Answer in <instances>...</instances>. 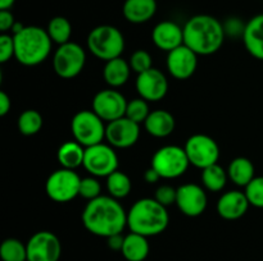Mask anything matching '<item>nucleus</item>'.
<instances>
[{"instance_id": "obj_1", "label": "nucleus", "mask_w": 263, "mask_h": 261, "mask_svg": "<svg viewBox=\"0 0 263 261\" xmlns=\"http://www.w3.org/2000/svg\"><path fill=\"white\" fill-rule=\"evenodd\" d=\"M81 219L87 232L103 238L120 234L127 227V212L112 196H99L87 202Z\"/></svg>"}, {"instance_id": "obj_2", "label": "nucleus", "mask_w": 263, "mask_h": 261, "mask_svg": "<svg viewBox=\"0 0 263 261\" xmlns=\"http://www.w3.org/2000/svg\"><path fill=\"white\" fill-rule=\"evenodd\" d=\"M184 45L197 55L217 53L225 41L223 23L208 14H197L186 20L184 27Z\"/></svg>"}, {"instance_id": "obj_3", "label": "nucleus", "mask_w": 263, "mask_h": 261, "mask_svg": "<svg viewBox=\"0 0 263 261\" xmlns=\"http://www.w3.org/2000/svg\"><path fill=\"white\" fill-rule=\"evenodd\" d=\"M170 224L167 207L156 199H140L127 212V227L130 232L144 237H153L163 233Z\"/></svg>"}, {"instance_id": "obj_4", "label": "nucleus", "mask_w": 263, "mask_h": 261, "mask_svg": "<svg viewBox=\"0 0 263 261\" xmlns=\"http://www.w3.org/2000/svg\"><path fill=\"white\" fill-rule=\"evenodd\" d=\"M14 38V58L26 67H35L48 59L51 51V38L48 31L39 26H25Z\"/></svg>"}, {"instance_id": "obj_5", "label": "nucleus", "mask_w": 263, "mask_h": 261, "mask_svg": "<svg viewBox=\"0 0 263 261\" xmlns=\"http://www.w3.org/2000/svg\"><path fill=\"white\" fill-rule=\"evenodd\" d=\"M87 49L100 60L120 58L125 50V36L117 27L100 25L92 28L87 35Z\"/></svg>"}, {"instance_id": "obj_6", "label": "nucleus", "mask_w": 263, "mask_h": 261, "mask_svg": "<svg viewBox=\"0 0 263 261\" xmlns=\"http://www.w3.org/2000/svg\"><path fill=\"white\" fill-rule=\"evenodd\" d=\"M190 161L184 147L167 145L158 148L152 158L151 166L164 179L179 178L186 173Z\"/></svg>"}, {"instance_id": "obj_7", "label": "nucleus", "mask_w": 263, "mask_h": 261, "mask_svg": "<svg viewBox=\"0 0 263 261\" xmlns=\"http://www.w3.org/2000/svg\"><path fill=\"white\" fill-rule=\"evenodd\" d=\"M104 120L92 110H81L76 113L71 120V130L74 141L84 147L103 142L105 138Z\"/></svg>"}, {"instance_id": "obj_8", "label": "nucleus", "mask_w": 263, "mask_h": 261, "mask_svg": "<svg viewBox=\"0 0 263 261\" xmlns=\"http://www.w3.org/2000/svg\"><path fill=\"white\" fill-rule=\"evenodd\" d=\"M81 178L72 169L61 168L48 177L45 192L50 200L55 202H69L80 194Z\"/></svg>"}, {"instance_id": "obj_9", "label": "nucleus", "mask_w": 263, "mask_h": 261, "mask_svg": "<svg viewBox=\"0 0 263 261\" xmlns=\"http://www.w3.org/2000/svg\"><path fill=\"white\" fill-rule=\"evenodd\" d=\"M86 63V53L77 42L59 45L53 55V68L61 78L71 79L84 71Z\"/></svg>"}, {"instance_id": "obj_10", "label": "nucleus", "mask_w": 263, "mask_h": 261, "mask_svg": "<svg viewBox=\"0 0 263 261\" xmlns=\"http://www.w3.org/2000/svg\"><path fill=\"white\" fill-rule=\"evenodd\" d=\"M82 166L92 177H105L107 178L108 176L118 170L117 153L109 143L100 142L85 147Z\"/></svg>"}, {"instance_id": "obj_11", "label": "nucleus", "mask_w": 263, "mask_h": 261, "mask_svg": "<svg viewBox=\"0 0 263 261\" xmlns=\"http://www.w3.org/2000/svg\"><path fill=\"white\" fill-rule=\"evenodd\" d=\"M184 148L190 165H194L199 169L217 164L220 159V147L217 142L211 136L203 133L190 136Z\"/></svg>"}, {"instance_id": "obj_12", "label": "nucleus", "mask_w": 263, "mask_h": 261, "mask_svg": "<svg viewBox=\"0 0 263 261\" xmlns=\"http://www.w3.org/2000/svg\"><path fill=\"white\" fill-rule=\"evenodd\" d=\"M27 246V261H59L62 243L58 235L49 230H40L31 235Z\"/></svg>"}, {"instance_id": "obj_13", "label": "nucleus", "mask_w": 263, "mask_h": 261, "mask_svg": "<svg viewBox=\"0 0 263 261\" xmlns=\"http://www.w3.org/2000/svg\"><path fill=\"white\" fill-rule=\"evenodd\" d=\"M127 102L126 97L117 90H102L92 99V112L104 122L109 123L125 117Z\"/></svg>"}, {"instance_id": "obj_14", "label": "nucleus", "mask_w": 263, "mask_h": 261, "mask_svg": "<svg viewBox=\"0 0 263 261\" xmlns=\"http://www.w3.org/2000/svg\"><path fill=\"white\" fill-rule=\"evenodd\" d=\"M176 205L180 211L190 217L202 215L208 205L204 187L195 183H185L177 188Z\"/></svg>"}, {"instance_id": "obj_15", "label": "nucleus", "mask_w": 263, "mask_h": 261, "mask_svg": "<svg viewBox=\"0 0 263 261\" xmlns=\"http://www.w3.org/2000/svg\"><path fill=\"white\" fill-rule=\"evenodd\" d=\"M140 137V124L127 117L109 122L105 127V140L115 148H128Z\"/></svg>"}, {"instance_id": "obj_16", "label": "nucleus", "mask_w": 263, "mask_h": 261, "mask_svg": "<svg viewBox=\"0 0 263 261\" xmlns=\"http://www.w3.org/2000/svg\"><path fill=\"white\" fill-rule=\"evenodd\" d=\"M136 90L141 99L146 101L156 102L163 99L168 92V81L162 71L151 68L143 73L138 74Z\"/></svg>"}, {"instance_id": "obj_17", "label": "nucleus", "mask_w": 263, "mask_h": 261, "mask_svg": "<svg viewBox=\"0 0 263 261\" xmlns=\"http://www.w3.org/2000/svg\"><path fill=\"white\" fill-rule=\"evenodd\" d=\"M167 69L174 78L184 81L195 73L198 67V55L187 48L181 45L167 55Z\"/></svg>"}, {"instance_id": "obj_18", "label": "nucleus", "mask_w": 263, "mask_h": 261, "mask_svg": "<svg viewBox=\"0 0 263 261\" xmlns=\"http://www.w3.org/2000/svg\"><path fill=\"white\" fill-rule=\"evenodd\" d=\"M152 40L159 50L170 53L184 45V28L174 20H162L152 31Z\"/></svg>"}, {"instance_id": "obj_19", "label": "nucleus", "mask_w": 263, "mask_h": 261, "mask_svg": "<svg viewBox=\"0 0 263 261\" xmlns=\"http://www.w3.org/2000/svg\"><path fill=\"white\" fill-rule=\"evenodd\" d=\"M249 206L246 192L233 189L221 194L217 201V212L225 220H238L247 214Z\"/></svg>"}, {"instance_id": "obj_20", "label": "nucleus", "mask_w": 263, "mask_h": 261, "mask_svg": "<svg viewBox=\"0 0 263 261\" xmlns=\"http://www.w3.org/2000/svg\"><path fill=\"white\" fill-rule=\"evenodd\" d=\"M241 38L247 51L253 58L263 60V13L254 15L247 22Z\"/></svg>"}, {"instance_id": "obj_21", "label": "nucleus", "mask_w": 263, "mask_h": 261, "mask_svg": "<svg viewBox=\"0 0 263 261\" xmlns=\"http://www.w3.org/2000/svg\"><path fill=\"white\" fill-rule=\"evenodd\" d=\"M122 13L130 23L141 25L154 17L157 13V0H125Z\"/></svg>"}, {"instance_id": "obj_22", "label": "nucleus", "mask_w": 263, "mask_h": 261, "mask_svg": "<svg viewBox=\"0 0 263 261\" xmlns=\"http://www.w3.org/2000/svg\"><path fill=\"white\" fill-rule=\"evenodd\" d=\"M146 132L157 138H164L172 135L176 128V120L170 112L163 109L151 112L146 120L144 122Z\"/></svg>"}, {"instance_id": "obj_23", "label": "nucleus", "mask_w": 263, "mask_h": 261, "mask_svg": "<svg viewBox=\"0 0 263 261\" xmlns=\"http://www.w3.org/2000/svg\"><path fill=\"white\" fill-rule=\"evenodd\" d=\"M131 67L130 63L120 58L112 59V60L105 61L104 69H103V78L105 83L112 89L123 86L130 78Z\"/></svg>"}, {"instance_id": "obj_24", "label": "nucleus", "mask_w": 263, "mask_h": 261, "mask_svg": "<svg viewBox=\"0 0 263 261\" xmlns=\"http://www.w3.org/2000/svg\"><path fill=\"white\" fill-rule=\"evenodd\" d=\"M151 246L148 237L138 234V233H128L125 235L121 253L126 261H144L149 255Z\"/></svg>"}, {"instance_id": "obj_25", "label": "nucleus", "mask_w": 263, "mask_h": 261, "mask_svg": "<svg viewBox=\"0 0 263 261\" xmlns=\"http://www.w3.org/2000/svg\"><path fill=\"white\" fill-rule=\"evenodd\" d=\"M229 179L239 187H247L254 178V165L248 158L239 156L231 160L228 168Z\"/></svg>"}, {"instance_id": "obj_26", "label": "nucleus", "mask_w": 263, "mask_h": 261, "mask_svg": "<svg viewBox=\"0 0 263 261\" xmlns=\"http://www.w3.org/2000/svg\"><path fill=\"white\" fill-rule=\"evenodd\" d=\"M85 147L77 141H68L61 145L57 153L59 164L62 168L66 169H77L84 164Z\"/></svg>"}, {"instance_id": "obj_27", "label": "nucleus", "mask_w": 263, "mask_h": 261, "mask_svg": "<svg viewBox=\"0 0 263 261\" xmlns=\"http://www.w3.org/2000/svg\"><path fill=\"white\" fill-rule=\"evenodd\" d=\"M202 184L205 189L211 192H220L225 188L226 182H228L229 176L228 171L218 164L207 166L202 169Z\"/></svg>"}, {"instance_id": "obj_28", "label": "nucleus", "mask_w": 263, "mask_h": 261, "mask_svg": "<svg viewBox=\"0 0 263 261\" xmlns=\"http://www.w3.org/2000/svg\"><path fill=\"white\" fill-rule=\"evenodd\" d=\"M46 31L53 42L63 45V44L69 42L72 35V25L66 17L57 15L49 20Z\"/></svg>"}, {"instance_id": "obj_29", "label": "nucleus", "mask_w": 263, "mask_h": 261, "mask_svg": "<svg viewBox=\"0 0 263 261\" xmlns=\"http://www.w3.org/2000/svg\"><path fill=\"white\" fill-rule=\"evenodd\" d=\"M133 183H131L130 177L126 173L120 170H116L110 176L107 177V189L109 196L115 199H125L130 194Z\"/></svg>"}, {"instance_id": "obj_30", "label": "nucleus", "mask_w": 263, "mask_h": 261, "mask_svg": "<svg viewBox=\"0 0 263 261\" xmlns=\"http://www.w3.org/2000/svg\"><path fill=\"white\" fill-rule=\"evenodd\" d=\"M3 261H27V246L17 238H7L0 245Z\"/></svg>"}, {"instance_id": "obj_31", "label": "nucleus", "mask_w": 263, "mask_h": 261, "mask_svg": "<svg viewBox=\"0 0 263 261\" xmlns=\"http://www.w3.org/2000/svg\"><path fill=\"white\" fill-rule=\"evenodd\" d=\"M43 115L37 110L27 109L18 117V130L23 136H33L40 132V129L43 128Z\"/></svg>"}, {"instance_id": "obj_32", "label": "nucleus", "mask_w": 263, "mask_h": 261, "mask_svg": "<svg viewBox=\"0 0 263 261\" xmlns=\"http://www.w3.org/2000/svg\"><path fill=\"white\" fill-rule=\"evenodd\" d=\"M149 114H151V112H149V105L146 100L138 97V99H133L131 101L127 102L125 117L134 120L138 124L145 122Z\"/></svg>"}, {"instance_id": "obj_33", "label": "nucleus", "mask_w": 263, "mask_h": 261, "mask_svg": "<svg viewBox=\"0 0 263 261\" xmlns=\"http://www.w3.org/2000/svg\"><path fill=\"white\" fill-rule=\"evenodd\" d=\"M244 192L252 206L263 209V176L254 177Z\"/></svg>"}, {"instance_id": "obj_34", "label": "nucleus", "mask_w": 263, "mask_h": 261, "mask_svg": "<svg viewBox=\"0 0 263 261\" xmlns=\"http://www.w3.org/2000/svg\"><path fill=\"white\" fill-rule=\"evenodd\" d=\"M102 184L97 179V177H85L81 178V183H80V194L82 199L91 201V200L97 199V197L102 196Z\"/></svg>"}, {"instance_id": "obj_35", "label": "nucleus", "mask_w": 263, "mask_h": 261, "mask_svg": "<svg viewBox=\"0 0 263 261\" xmlns=\"http://www.w3.org/2000/svg\"><path fill=\"white\" fill-rule=\"evenodd\" d=\"M128 63H130L131 71H134L138 74L153 68V61H152L151 54L145 50H136L135 53H133Z\"/></svg>"}, {"instance_id": "obj_36", "label": "nucleus", "mask_w": 263, "mask_h": 261, "mask_svg": "<svg viewBox=\"0 0 263 261\" xmlns=\"http://www.w3.org/2000/svg\"><path fill=\"white\" fill-rule=\"evenodd\" d=\"M176 196L177 188H174V187L168 186V184H162V186H159L156 189V193H154V199L166 207L176 204Z\"/></svg>"}, {"instance_id": "obj_37", "label": "nucleus", "mask_w": 263, "mask_h": 261, "mask_svg": "<svg viewBox=\"0 0 263 261\" xmlns=\"http://www.w3.org/2000/svg\"><path fill=\"white\" fill-rule=\"evenodd\" d=\"M14 58V38L9 33L0 35V63H7Z\"/></svg>"}, {"instance_id": "obj_38", "label": "nucleus", "mask_w": 263, "mask_h": 261, "mask_svg": "<svg viewBox=\"0 0 263 261\" xmlns=\"http://www.w3.org/2000/svg\"><path fill=\"white\" fill-rule=\"evenodd\" d=\"M246 25L240 18L231 17L223 23V30H225L226 36H230V37H234V36H240L243 37L244 30H246Z\"/></svg>"}, {"instance_id": "obj_39", "label": "nucleus", "mask_w": 263, "mask_h": 261, "mask_svg": "<svg viewBox=\"0 0 263 261\" xmlns=\"http://www.w3.org/2000/svg\"><path fill=\"white\" fill-rule=\"evenodd\" d=\"M14 25L15 19L12 12L10 10H0V31H2V33H7L8 31H12Z\"/></svg>"}, {"instance_id": "obj_40", "label": "nucleus", "mask_w": 263, "mask_h": 261, "mask_svg": "<svg viewBox=\"0 0 263 261\" xmlns=\"http://www.w3.org/2000/svg\"><path fill=\"white\" fill-rule=\"evenodd\" d=\"M123 241H125V237L122 235V233L120 234H115V235H110V237L107 238V245L110 250L113 251H120L122 250V246H123Z\"/></svg>"}, {"instance_id": "obj_41", "label": "nucleus", "mask_w": 263, "mask_h": 261, "mask_svg": "<svg viewBox=\"0 0 263 261\" xmlns=\"http://www.w3.org/2000/svg\"><path fill=\"white\" fill-rule=\"evenodd\" d=\"M12 107V101L7 92L0 91V117H5Z\"/></svg>"}, {"instance_id": "obj_42", "label": "nucleus", "mask_w": 263, "mask_h": 261, "mask_svg": "<svg viewBox=\"0 0 263 261\" xmlns=\"http://www.w3.org/2000/svg\"><path fill=\"white\" fill-rule=\"evenodd\" d=\"M144 179H145L148 183L152 184V183H157L159 179H162V177L159 176V173L156 170V169H153L151 166V168L146 169L145 173H144Z\"/></svg>"}, {"instance_id": "obj_43", "label": "nucleus", "mask_w": 263, "mask_h": 261, "mask_svg": "<svg viewBox=\"0 0 263 261\" xmlns=\"http://www.w3.org/2000/svg\"><path fill=\"white\" fill-rule=\"evenodd\" d=\"M15 0H0V10H10Z\"/></svg>"}]
</instances>
